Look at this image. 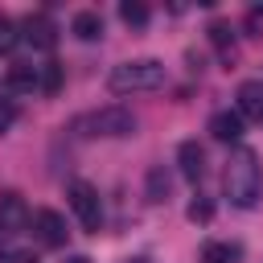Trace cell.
<instances>
[{
	"label": "cell",
	"instance_id": "cb8c5ba5",
	"mask_svg": "<svg viewBox=\"0 0 263 263\" xmlns=\"http://www.w3.org/2000/svg\"><path fill=\"white\" fill-rule=\"evenodd\" d=\"M0 263H4V251H0Z\"/></svg>",
	"mask_w": 263,
	"mask_h": 263
},
{
	"label": "cell",
	"instance_id": "7c38bea8",
	"mask_svg": "<svg viewBox=\"0 0 263 263\" xmlns=\"http://www.w3.org/2000/svg\"><path fill=\"white\" fill-rule=\"evenodd\" d=\"M70 33H74L78 41H95V37H103V16H99V8H78L74 21H70Z\"/></svg>",
	"mask_w": 263,
	"mask_h": 263
},
{
	"label": "cell",
	"instance_id": "9c48e42d",
	"mask_svg": "<svg viewBox=\"0 0 263 263\" xmlns=\"http://www.w3.org/2000/svg\"><path fill=\"white\" fill-rule=\"evenodd\" d=\"M234 99H238V115H242V119H263V82H259V78L238 82Z\"/></svg>",
	"mask_w": 263,
	"mask_h": 263
},
{
	"label": "cell",
	"instance_id": "ffe728a7",
	"mask_svg": "<svg viewBox=\"0 0 263 263\" xmlns=\"http://www.w3.org/2000/svg\"><path fill=\"white\" fill-rule=\"evenodd\" d=\"M247 37H263V4H255L247 12Z\"/></svg>",
	"mask_w": 263,
	"mask_h": 263
},
{
	"label": "cell",
	"instance_id": "30bf717a",
	"mask_svg": "<svg viewBox=\"0 0 263 263\" xmlns=\"http://www.w3.org/2000/svg\"><path fill=\"white\" fill-rule=\"evenodd\" d=\"M177 164H181V177H185V181H197V177L205 173V148H201L197 140H181Z\"/></svg>",
	"mask_w": 263,
	"mask_h": 263
},
{
	"label": "cell",
	"instance_id": "2e32d148",
	"mask_svg": "<svg viewBox=\"0 0 263 263\" xmlns=\"http://www.w3.org/2000/svg\"><path fill=\"white\" fill-rule=\"evenodd\" d=\"M119 16H123V25H132V29H144L148 25V4H140V0H123L119 4Z\"/></svg>",
	"mask_w": 263,
	"mask_h": 263
},
{
	"label": "cell",
	"instance_id": "6da1fadb",
	"mask_svg": "<svg viewBox=\"0 0 263 263\" xmlns=\"http://www.w3.org/2000/svg\"><path fill=\"white\" fill-rule=\"evenodd\" d=\"M222 185H226L230 205H238V210H255L259 197H263V168H259V156H255L251 148L230 152L226 173H222Z\"/></svg>",
	"mask_w": 263,
	"mask_h": 263
},
{
	"label": "cell",
	"instance_id": "3957f363",
	"mask_svg": "<svg viewBox=\"0 0 263 263\" xmlns=\"http://www.w3.org/2000/svg\"><path fill=\"white\" fill-rule=\"evenodd\" d=\"M78 127H90L86 136L123 140V136H136V115H132L127 107H103V111H90L86 119H78Z\"/></svg>",
	"mask_w": 263,
	"mask_h": 263
},
{
	"label": "cell",
	"instance_id": "52a82bcc",
	"mask_svg": "<svg viewBox=\"0 0 263 263\" xmlns=\"http://www.w3.org/2000/svg\"><path fill=\"white\" fill-rule=\"evenodd\" d=\"M21 29H25L21 37H25L33 49H53V45H58V25H53L45 12H29Z\"/></svg>",
	"mask_w": 263,
	"mask_h": 263
},
{
	"label": "cell",
	"instance_id": "277c9868",
	"mask_svg": "<svg viewBox=\"0 0 263 263\" xmlns=\"http://www.w3.org/2000/svg\"><path fill=\"white\" fill-rule=\"evenodd\" d=\"M70 210L78 214V222H82L86 234L103 230V201H99V189L90 181H70Z\"/></svg>",
	"mask_w": 263,
	"mask_h": 263
},
{
	"label": "cell",
	"instance_id": "44dd1931",
	"mask_svg": "<svg viewBox=\"0 0 263 263\" xmlns=\"http://www.w3.org/2000/svg\"><path fill=\"white\" fill-rule=\"evenodd\" d=\"M12 119H16V107H12L8 99H0V136L12 127Z\"/></svg>",
	"mask_w": 263,
	"mask_h": 263
},
{
	"label": "cell",
	"instance_id": "8992f818",
	"mask_svg": "<svg viewBox=\"0 0 263 263\" xmlns=\"http://www.w3.org/2000/svg\"><path fill=\"white\" fill-rule=\"evenodd\" d=\"M29 226V205H25V197L16 193V189H4L0 193V230L4 234H21Z\"/></svg>",
	"mask_w": 263,
	"mask_h": 263
},
{
	"label": "cell",
	"instance_id": "5b68a950",
	"mask_svg": "<svg viewBox=\"0 0 263 263\" xmlns=\"http://www.w3.org/2000/svg\"><path fill=\"white\" fill-rule=\"evenodd\" d=\"M33 230H37L41 247H49V251L66 247V238H70V230H66V218H62L58 210H37V214H33Z\"/></svg>",
	"mask_w": 263,
	"mask_h": 263
},
{
	"label": "cell",
	"instance_id": "ba28073f",
	"mask_svg": "<svg viewBox=\"0 0 263 263\" xmlns=\"http://www.w3.org/2000/svg\"><path fill=\"white\" fill-rule=\"evenodd\" d=\"M205 37H210V45L218 49L222 66H234V62H238V41H234V29H230L226 21H210Z\"/></svg>",
	"mask_w": 263,
	"mask_h": 263
},
{
	"label": "cell",
	"instance_id": "9a60e30c",
	"mask_svg": "<svg viewBox=\"0 0 263 263\" xmlns=\"http://www.w3.org/2000/svg\"><path fill=\"white\" fill-rule=\"evenodd\" d=\"M168 193H173V177L160 164H152L148 168V201H168Z\"/></svg>",
	"mask_w": 263,
	"mask_h": 263
},
{
	"label": "cell",
	"instance_id": "8fae6325",
	"mask_svg": "<svg viewBox=\"0 0 263 263\" xmlns=\"http://www.w3.org/2000/svg\"><path fill=\"white\" fill-rule=\"evenodd\" d=\"M210 136L222 140V144H234L242 136V115L238 111H214L210 115Z\"/></svg>",
	"mask_w": 263,
	"mask_h": 263
},
{
	"label": "cell",
	"instance_id": "ac0fdd59",
	"mask_svg": "<svg viewBox=\"0 0 263 263\" xmlns=\"http://www.w3.org/2000/svg\"><path fill=\"white\" fill-rule=\"evenodd\" d=\"M185 218H189V222H210V218H214V201H210V197H193L189 210H185Z\"/></svg>",
	"mask_w": 263,
	"mask_h": 263
},
{
	"label": "cell",
	"instance_id": "4fadbf2b",
	"mask_svg": "<svg viewBox=\"0 0 263 263\" xmlns=\"http://www.w3.org/2000/svg\"><path fill=\"white\" fill-rule=\"evenodd\" d=\"M8 90H16V95L41 90V70H37V66H29V62H16V66L8 70Z\"/></svg>",
	"mask_w": 263,
	"mask_h": 263
},
{
	"label": "cell",
	"instance_id": "7a4b0ae2",
	"mask_svg": "<svg viewBox=\"0 0 263 263\" xmlns=\"http://www.w3.org/2000/svg\"><path fill=\"white\" fill-rule=\"evenodd\" d=\"M156 86H164V62L156 58H132V62L111 66L107 74L111 95H136V90H156Z\"/></svg>",
	"mask_w": 263,
	"mask_h": 263
},
{
	"label": "cell",
	"instance_id": "5bb4252c",
	"mask_svg": "<svg viewBox=\"0 0 263 263\" xmlns=\"http://www.w3.org/2000/svg\"><path fill=\"white\" fill-rule=\"evenodd\" d=\"M242 247L238 242H205L201 247V263H238Z\"/></svg>",
	"mask_w": 263,
	"mask_h": 263
},
{
	"label": "cell",
	"instance_id": "d6986e66",
	"mask_svg": "<svg viewBox=\"0 0 263 263\" xmlns=\"http://www.w3.org/2000/svg\"><path fill=\"white\" fill-rule=\"evenodd\" d=\"M16 41H21V33H16V21L0 16V53H8V49H12Z\"/></svg>",
	"mask_w": 263,
	"mask_h": 263
},
{
	"label": "cell",
	"instance_id": "603a6c76",
	"mask_svg": "<svg viewBox=\"0 0 263 263\" xmlns=\"http://www.w3.org/2000/svg\"><path fill=\"white\" fill-rule=\"evenodd\" d=\"M66 263H90V259H86V255H70Z\"/></svg>",
	"mask_w": 263,
	"mask_h": 263
},
{
	"label": "cell",
	"instance_id": "e0dca14e",
	"mask_svg": "<svg viewBox=\"0 0 263 263\" xmlns=\"http://www.w3.org/2000/svg\"><path fill=\"white\" fill-rule=\"evenodd\" d=\"M41 90L45 95H58L62 90V62H45L41 66Z\"/></svg>",
	"mask_w": 263,
	"mask_h": 263
},
{
	"label": "cell",
	"instance_id": "7402d4cb",
	"mask_svg": "<svg viewBox=\"0 0 263 263\" xmlns=\"http://www.w3.org/2000/svg\"><path fill=\"white\" fill-rule=\"evenodd\" d=\"M4 263H37L33 251H4Z\"/></svg>",
	"mask_w": 263,
	"mask_h": 263
}]
</instances>
